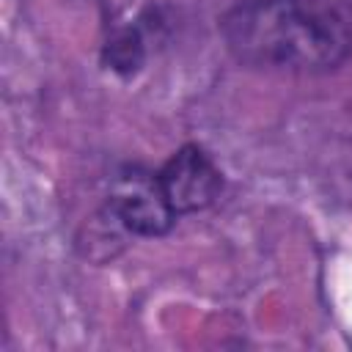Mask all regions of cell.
Masks as SVG:
<instances>
[{"label": "cell", "instance_id": "cell-1", "mask_svg": "<svg viewBox=\"0 0 352 352\" xmlns=\"http://www.w3.org/2000/svg\"><path fill=\"white\" fill-rule=\"evenodd\" d=\"M228 52L256 69L316 74L352 52L344 14L322 0H242L220 19Z\"/></svg>", "mask_w": 352, "mask_h": 352}, {"label": "cell", "instance_id": "cell-2", "mask_svg": "<svg viewBox=\"0 0 352 352\" xmlns=\"http://www.w3.org/2000/svg\"><path fill=\"white\" fill-rule=\"evenodd\" d=\"M110 214L126 231L140 236H162L179 217L162 192L160 176L140 168H132L116 179L110 192Z\"/></svg>", "mask_w": 352, "mask_h": 352}, {"label": "cell", "instance_id": "cell-3", "mask_svg": "<svg viewBox=\"0 0 352 352\" xmlns=\"http://www.w3.org/2000/svg\"><path fill=\"white\" fill-rule=\"evenodd\" d=\"M160 184L176 214L206 209L223 190V173L201 146H182L160 168Z\"/></svg>", "mask_w": 352, "mask_h": 352}, {"label": "cell", "instance_id": "cell-4", "mask_svg": "<svg viewBox=\"0 0 352 352\" xmlns=\"http://www.w3.org/2000/svg\"><path fill=\"white\" fill-rule=\"evenodd\" d=\"M104 60L118 74H135L143 63V38H140V33L132 30V28H124V30L113 33L107 47H104Z\"/></svg>", "mask_w": 352, "mask_h": 352}]
</instances>
